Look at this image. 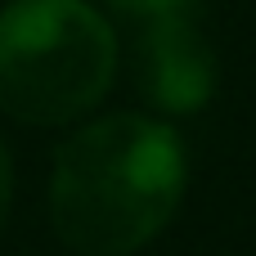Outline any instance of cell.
Here are the masks:
<instances>
[{
    "mask_svg": "<svg viewBox=\"0 0 256 256\" xmlns=\"http://www.w3.org/2000/svg\"><path fill=\"white\" fill-rule=\"evenodd\" d=\"M189 180L180 135L140 112L76 126L50 171V220L76 256H130L176 216Z\"/></svg>",
    "mask_w": 256,
    "mask_h": 256,
    "instance_id": "obj_1",
    "label": "cell"
},
{
    "mask_svg": "<svg viewBox=\"0 0 256 256\" xmlns=\"http://www.w3.org/2000/svg\"><path fill=\"white\" fill-rule=\"evenodd\" d=\"M117 76V32L90 0H9L0 9V112L22 126H68L104 104Z\"/></svg>",
    "mask_w": 256,
    "mask_h": 256,
    "instance_id": "obj_2",
    "label": "cell"
},
{
    "mask_svg": "<svg viewBox=\"0 0 256 256\" xmlns=\"http://www.w3.org/2000/svg\"><path fill=\"white\" fill-rule=\"evenodd\" d=\"M135 81L140 94L166 117L207 108V99L216 94V54L194 27V18H166L140 27Z\"/></svg>",
    "mask_w": 256,
    "mask_h": 256,
    "instance_id": "obj_3",
    "label": "cell"
},
{
    "mask_svg": "<svg viewBox=\"0 0 256 256\" xmlns=\"http://www.w3.org/2000/svg\"><path fill=\"white\" fill-rule=\"evenodd\" d=\"M112 4L122 18L148 27V22H166V18H194V0H104Z\"/></svg>",
    "mask_w": 256,
    "mask_h": 256,
    "instance_id": "obj_4",
    "label": "cell"
},
{
    "mask_svg": "<svg viewBox=\"0 0 256 256\" xmlns=\"http://www.w3.org/2000/svg\"><path fill=\"white\" fill-rule=\"evenodd\" d=\"M9 207H14V158H9V144L0 140V230L9 220Z\"/></svg>",
    "mask_w": 256,
    "mask_h": 256,
    "instance_id": "obj_5",
    "label": "cell"
}]
</instances>
